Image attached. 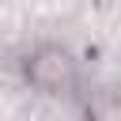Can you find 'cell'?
I'll use <instances>...</instances> for the list:
<instances>
[{
    "mask_svg": "<svg viewBox=\"0 0 121 121\" xmlns=\"http://www.w3.org/2000/svg\"><path fill=\"white\" fill-rule=\"evenodd\" d=\"M26 79L38 91H68L76 83V60L60 45H38L26 60Z\"/></svg>",
    "mask_w": 121,
    "mask_h": 121,
    "instance_id": "1",
    "label": "cell"
},
{
    "mask_svg": "<svg viewBox=\"0 0 121 121\" xmlns=\"http://www.w3.org/2000/svg\"><path fill=\"white\" fill-rule=\"evenodd\" d=\"M87 121H121V95L95 91L87 98Z\"/></svg>",
    "mask_w": 121,
    "mask_h": 121,
    "instance_id": "2",
    "label": "cell"
}]
</instances>
